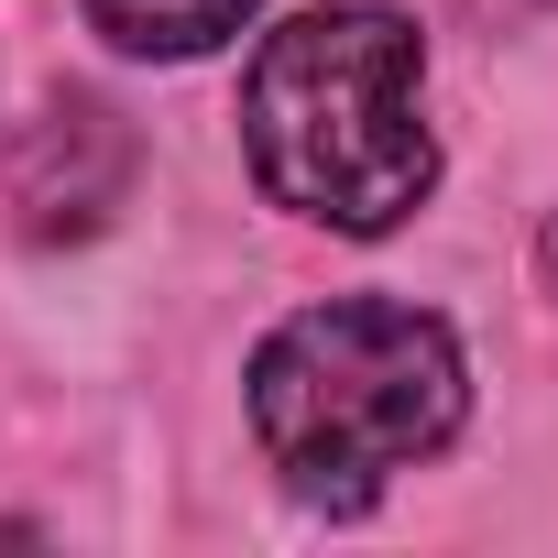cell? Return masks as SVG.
<instances>
[{
	"mask_svg": "<svg viewBox=\"0 0 558 558\" xmlns=\"http://www.w3.org/2000/svg\"><path fill=\"white\" fill-rule=\"evenodd\" d=\"M241 143L274 208L384 241L438 186L427 34L384 0H318V12L274 23L241 77Z\"/></svg>",
	"mask_w": 558,
	"mask_h": 558,
	"instance_id": "6da1fadb",
	"label": "cell"
},
{
	"mask_svg": "<svg viewBox=\"0 0 558 558\" xmlns=\"http://www.w3.org/2000/svg\"><path fill=\"white\" fill-rule=\"evenodd\" d=\"M471 416V362L449 318L395 296H329L263 329L252 351V438L296 504L362 514L416 460H438Z\"/></svg>",
	"mask_w": 558,
	"mask_h": 558,
	"instance_id": "7a4b0ae2",
	"label": "cell"
},
{
	"mask_svg": "<svg viewBox=\"0 0 558 558\" xmlns=\"http://www.w3.org/2000/svg\"><path fill=\"white\" fill-rule=\"evenodd\" d=\"M121 186H132V132H121V110L88 99V88H56V99L23 121V143H12V208H23V230H34V241L99 230V219L121 208Z\"/></svg>",
	"mask_w": 558,
	"mask_h": 558,
	"instance_id": "3957f363",
	"label": "cell"
},
{
	"mask_svg": "<svg viewBox=\"0 0 558 558\" xmlns=\"http://www.w3.org/2000/svg\"><path fill=\"white\" fill-rule=\"evenodd\" d=\"M263 0H88V23L121 45V56H154V66H186V56H219Z\"/></svg>",
	"mask_w": 558,
	"mask_h": 558,
	"instance_id": "277c9868",
	"label": "cell"
},
{
	"mask_svg": "<svg viewBox=\"0 0 558 558\" xmlns=\"http://www.w3.org/2000/svg\"><path fill=\"white\" fill-rule=\"evenodd\" d=\"M536 274H547V296H558V219L536 230Z\"/></svg>",
	"mask_w": 558,
	"mask_h": 558,
	"instance_id": "5b68a950",
	"label": "cell"
},
{
	"mask_svg": "<svg viewBox=\"0 0 558 558\" xmlns=\"http://www.w3.org/2000/svg\"><path fill=\"white\" fill-rule=\"evenodd\" d=\"M471 12H525V0H471Z\"/></svg>",
	"mask_w": 558,
	"mask_h": 558,
	"instance_id": "8992f818",
	"label": "cell"
}]
</instances>
